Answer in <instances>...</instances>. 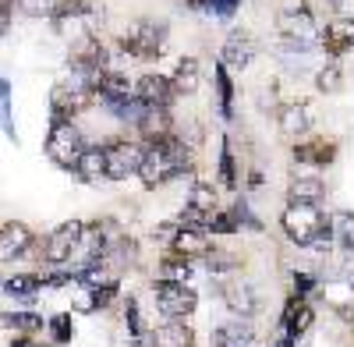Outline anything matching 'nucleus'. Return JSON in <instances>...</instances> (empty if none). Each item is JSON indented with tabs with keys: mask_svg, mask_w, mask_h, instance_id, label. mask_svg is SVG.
<instances>
[{
	"mask_svg": "<svg viewBox=\"0 0 354 347\" xmlns=\"http://www.w3.org/2000/svg\"><path fill=\"white\" fill-rule=\"evenodd\" d=\"M46 330H50L53 344H68V340L75 337V326H71V315H53V319L46 323Z\"/></svg>",
	"mask_w": 354,
	"mask_h": 347,
	"instance_id": "nucleus-36",
	"label": "nucleus"
},
{
	"mask_svg": "<svg viewBox=\"0 0 354 347\" xmlns=\"http://www.w3.org/2000/svg\"><path fill=\"white\" fill-rule=\"evenodd\" d=\"M287 198H290V206H319L326 198V181L315 178V174H301V178L290 181Z\"/></svg>",
	"mask_w": 354,
	"mask_h": 347,
	"instance_id": "nucleus-12",
	"label": "nucleus"
},
{
	"mask_svg": "<svg viewBox=\"0 0 354 347\" xmlns=\"http://www.w3.org/2000/svg\"><path fill=\"white\" fill-rule=\"evenodd\" d=\"M135 100L145 106V110H170L174 103V85L170 78L163 75H142L135 82Z\"/></svg>",
	"mask_w": 354,
	"mask_h": 347,
	"instance_id": "nucleus-9",
	"label": "nucleus"
},
{
	"mask_svg": "<svg viewBox=\"0 0 354 347\" xmlns=\"http://www.w3.org/2000/svg\"><path fill=\"white\" fill-rule=\"evenodd\" d=\"M153 298H156V308L167 315V319H188L198 305V294L192 291L188 283H160L153 287Z\"/></svg>",
	"mask_w": 354,
	"mask_h": 347,
	"instance_id": "nucleus-6",
	"label": "nucleus"
},
{
	"mask_svg": "<svg viewBox=\"0 0 354 347\" xmlns=\"http://www.w3.org/2000/svg\"><path fill=\"white\" fill-rule=\"evenodd\" d=\"M188 276H192V266L181 255H170L160 263V283H188Z\"/></svg>",
	"mask_w": 354,
	"mask_h": 347,
	"instance_id": "nucleus-28",
	"label": "nucleus"
},
{
	"mask_svg": "<svg viewBox=\"0 0 354 347\" xmlns=\"http://www.w3.org/2000/svg\"><path fill=\"white\" fill-rule=\"evenodd\" d=\"M15 4H18L25 15H32V18H53L57 8H61L64 0H15Z\"/></svg>",
	"mask_w": 354,
	"mask_h": 347,
	"instance_id": "nucleus-33",
	"label": "nucleus"
},
{
	"mask_svg": "<svg viewBox=\"0 0 354 347\" xmlns=\"http://www.w3.org/2000/svg\"><path fill=\"white\" fill-rule=\"evenodd\" d=\"M330 234L340 248H347L354 255V213H333L330 216Z\"/></svg>",
	"mask_w": 354,
	"mask_h": 347,
	"instance_id": "nucleus-27",
	"label": "nucleus"
},
{
	"mask_svg": "<svg viewBox=\"0 0 354 347\" xmlns=\"http://www.w3.org/2000/svg\"><path fill=\"white\" fill-rule=\"evenodd\" d=\"M213 78H216V89H220V110H223V118H230V113H234V85H230L227 68L220 64V68L213 71Z\"/></svg>",
	"mask_w": 354,
	"mask_h": 347,
	"instance_id": "nucleus-31",
	"label": "nucleus"
},
{
	"mask_svg": "<svg viewBox=\"0 0 354 347\" xmlns=\"http://www.w3.org/2000/svg\"><path fill=\"white\" fill-rule=\"evenodd\" d=\"M351 323H354V319H351Z\"/></svg>",
	"mask_w": 354,
	"mask_h": 347,
	"instance_id": "nucleus-44",
	"label": "nucleus"
},
{
	"mask_svg": "<svg viewBox=\"0 0 354 347\" xmlns=\"http://www.w3.org/2000/svg\"><path fill=\"white\" fill-rule=\"evenodd\" d=\"M322 298L330 308H337L344 319H354V283L351 280H333L322 287Z\"/></svg>",
	"mask_w": 354,
	"mask_h": 347,
	"instance_id": "nucleus-20",
	"label": "nucleus"
},
{
	"mask_svg": "<svg viewBox=\"0 0 354 347\" xmlns=\"http://www.w3.org/2000/svg\"><path fill=\"white\" fill-rule=\"evenodd\" d=\"M135 128L142 131L145 142H163L174 135V118H170V110H142Z\"/></svg>",
	"mask_w": 354,
	"mask_h": 347,
	"instance_id": "nucleus-16",
	"label": "nucleus"
},
{
	"mask_svg": "<svg viewBox=\"0 0 354 347\" xmlns=\"http://www.w3.org/2000/svg\"><path fill=\"white\" fill-rule=\"evenodd\" d=\"M340 82H344V71H340L337 61H326V64H322V71L315 75L319 93H337V89H340Z\"/></svg>",
	"mask_w": 354,
	"mask_h": 347,
	"instance_id": "nucleus-30",
	"label": "nucleus"
},
{
	"mask_svg": "<svg viewBox=\"0 0 354 347\" xmlns=\"http://www.w3.org/2000/svg\"><path fill=\"white\" fill-rule=\"evenodd\" d=\"M322 46H326L330 57L351 53L354 50V18H333L322 32Z\"/></svg>",
	"mask_w": 354,
	"mask_h": 347,
	"instance_id": "nucleus-14",
	"label": "nucleus"
},
{
	"mask_svg": "<svg viewBox=\"0 0 354 347\" xmlns=\"http://www.w3.org/2000/svg\"><path fill=\"white\" fill-rule=\"evenodd\" d=\"M312 319H315V312H312V308L301 301V305H298V308H294V312L287 315V319H283V330H287V337H290V340H294V337H301V333L312 326Z\"/></svg>",
	"mask_w": 354,
	"mask_h": 347,
	"instance_id": "nucleus-29",
	"label": "nucleus"
},
{
	"mask_svg": "<svg viewBox=\"0 0 354 347\" xmlns=\"http://www.w3.org/2000/svg\"><path fill=\"white\" fill-rule=\"evenodd\" d=\"M181 227V223H177ZM170 248H174V255H181V259H205L213 252V238H209V230H192V227H181L177 230V238L170 241Z\"/></svg>",
	"mask_w": 354,
	"mask_h": 347,
	"instance_id": "nucleus-11",
	"label": "nucleus"
},
{
	"mask_svg": "<svg viewBox=\"0 0 354 347\" xmlns=\"http://www.w3.org/2000/svg\"><path fill=\"white\" fill-rule=\"evenodd\" d=\"M82 230H85L82 220H68V223H61V227H57L53 234L43 241V259H46L50 266L71 263L75 252H78V245H82Z\"/></svg>",
	"mask_w": 354,
	"mask_h": 347,
	"instance_id": "nucleus-5",
	"label": "nucleus"
},
{
	"mask_svg": "<svg viewBox=\"0 0 354 347\" xmlns=\"http://www.w3.org/2000/svg\"><path fill=\"white\" fill-rule=\"evenodd\" d=\"M213 347H255V333L248 323H223L213 330Z\"/></svg>",
	"mask_w": 354,
	"mask_h": 347,
	"instance_id": "nucleus-21",
	"label": "nucleus"
},
{
	"mask_svg": "<svg viewBox=\"0 0 354 347\" xmlns=\"http://www.w3.org/2000/svg\"><path fill=\"white\" fill-rule=\"evenodd\" d=\"M177 230H181V227H177V220H174V223H163V227H156V238L170 245V241L177 238Z\"/></svg>",
	"mask_w": 354,
	"mask_h": 347,
	"instance_id": "nucleus-39",
	"label": "nucleus"
},
{
	"mask_svg": "<svg viewBox=\"0 0 354 347\" xmlns=\"http://www.w3.org/2000/svg\"><path fill=\"white\" fill-rule=\"evenodd\" d=\"M11 347H43V344H36L32 337H15V344Z\"/></svg>",
	"mask_w": 354,
	"mask_h": 347,
	"instance_id": "nucleus-40",
	"label": "nucleus"
},
{
	"mask_svg": "<svg viewBox=\"0 0 354 347\" xmlns=\"http://www.w3.org/2000/svg\"><path fill=\"white\" fill-rule=\"evenodd\" d=\"M277 121H280V131H283L287 138H298V135H305V131L312 128V110H308L305 103H287V106L277 113Z\"/></svg>",
	"mask_w": 354,
	"mask_h": 347,
	"instance_id": "nucleus-18",
	"label": "nucleus"
},
{
	"mask_svg": "<svg viewBox=\"0 0 354 347\" xmlns=\"http://www.w3.org/2000/svg\"><path fill=\"white\" fill-rule=\"evenodd\" d=\"M220 181H223V188H238V170H234V153H230L227 138L220 146Z\"/></svg>",
	"mask_w": 354,
	"mask_h": 347,
	"instance_id": "nucleus-34",
	"label": "nucleus"
},
{
	"mask_svg": "<svg viewBox=\"0 0 354 347\" xmlns=\"http://www.w3.org/2000/svg\"><path fill=\"white\" fill-rule=\"evenodd\" d=\"M192 163V149L185 146L181 138H163V142H145L142 146V167H138V178L145 188H160L170 178L185 174V167Z\"/></svg>",
	"mask_w": 354,
	"mask_h": 347,
	"instance_id": "nucleus-1",
	"label": "nucleus"
},
{
	"mask_svg": "<svg viewBox=\"0 0 354 347\" xmlns=\"http://www.w3.org/2000/svg\"><path fill=\"white\" fill-rule=\"evenodd\" d=\"M8 25H11V15H8V11H0V36L8 32Z\"/></svg>",
	"mask_w": 354,
	"mask_h": 347,
	"instance_id": "nucleus-41",
	"label": "nucleus"
},
{
	"mask_svg": "<svg viewBox=\"0 0 354 347\" xmlns=\"http://www.w3.org/2000/svg\"><path fill=\"white\" fill-rule=\"evenodd\" d=\"M170 85H174V96H192L198 89V61L195 57H181V61H177Z\"/></svg>",
	"mask_w": 354,
	"mask_h": 347,
	"instance_id": "nucleus-22",
	"label": "nucleus"
},
{
	"mask_svg": "<svg viewBox=\"0 0 354 347\" xmlns=\"http://www.w3.org/2000/svg\"><path fill=\"white\" fill-rule=\"evenodd\" d=\"M32 230H28L25 223H4L0 227V263H15V259H21L28 248H32Z\"/></svg>",
	"mask_w": 354,
	"mask_h": 347,
	"instance_id": "nucleus-10",
	"label": "nucleus"
},
{
	"mask_svg": "<svg viewBox=\"0 0 354 347\" xmlns=\"http://www.w3.org/2000/svg\"><path fill=\"white\" fill-rule=\"evenodd\" d=\"M277 347H294V340H290V337H283V340H280Z\"/></svg>",
	"mask_w": 354,
	"mask_h": 347,
	"instance_id": "nucleus-43",
	"label": "nucleus"
},
{
	"mask_svg": "<svg viewBox=\"0 0 354 347\" xmlns=\"http://www.w3.org/2000/svg\"><path fill=\"white\" fill-rule=\"evenodd\" d=\"M0 128H4V135L15 138V118H11V82L0 78Z\"/></svg>",
	"mask_w": 354,
	"mask_h": 347,
	"instance_id": "nucleus-32",
	"label": "nucleus"
},
{
	"mask_svg": "<svg viewBox=\"0 0 354 347\" xmlns=\"http://www.w3.org/2000/svg\"><path fill=\"white\" fill-rule=\"evenodd\" d=\"M223 301H227L234 312H238V315H245V319L255 312V294H252V287H248V283H238V280L223 287Z\"/></svg>",
	"mask_w": 354,
	"mask_h": 347,
	"instance_id": "nucleus-25",
	"label": "nucleus"
},
{
	"mask_svg": "<svg viewBox=\"0 0 354 347\" xmlns=\"http://www.w3.org/2000/svg\"><path fill=\"white\" fill-rule=\"evenodd\" d=\"M188 209H195L205 220H213V213H216V188L205 185V181H195L192 195H188Z\"/></svg>",
	"mask_w": 354,
	"mask_h": 347,
	"instance_id": "nucleus-24",
	"label": "nucleus"
},
{
	"mask_svg": "<svg viewBox=\"0 0 354 347\" xmlns=\"http://www.w3.org/2000/svg\"><path fill=\"white\" fill-rule=\"evenodd\" d=\"M188 4L195 11H209V15H220V18H230L234 11H238L241 0H188Z\"/></svg>",
	"mask_w": 354,
	"mask_h": 347,
	"instance_id": "nucleus-35",
	"label": "nucleus"
},
{
	"mask_svg": "<svg viewBox=\"0 0 354 347\" xmlns=\"http://www.w3.org/2000/svg\"><path fill=\"white\" fill-rule=\"evenodd\" d=\"M75 174H78L85 185H100V181H106V156H103V146H85V153H82Z\"/></svg>",
	"mask_w": 354,
	"mask_h": 347,
	"instance_id": "nucleus-19",
	"label": "nucleus"
},
{
	"mask_svg": "<svg viewBox=\"0 0 354 347\" xmlns=\"http://www.w3.org/2000/svg\"><path fill=\"white\" fill-rule=\"evenodd\" d=\"M124 319H128L131 333H142V315H138V301H135V298H128V312H124Z\"/></svg>",
	"mask_w": 354,
	"mask_h": 347,
	"instance_id": "nucleus-38",
	"label": "nucleus"
},
{
	"mask_svg": "<svg viewBox=\"0 0 354 347\" xmlns=\"http://www.w3.org/2000/svg\"><path fill=\"white\" fill-rule=\"evenodd\" d=\"M241 223H238V216H234V209H216L213 213V220H209V234H234Z\"/></svg>",
	"mask_w": 354,
	"mask_h": 347,
	"instance_id": "nucleus-37",
	"label": "nucleus"
},
{
	"mask_svg": "<svg viewBox=\"0 0 354 347\" xmlns=\"http://www.w3.org/2000/svg\"><path fill=\"white\" fill-rule=\"evenodd\" d=\"M103 156H106V178L110 181H128L142 167V146L138 142H128V138H117L110 146H103Z\"/></svg>",
	"mask_w": 354,
	"mask_h": 347,
	"instance_id": "nucleus-7",
	"label": "nucleus"
},
{
	"mask_svg": "<svg viewBox=\"0 0 354 347\" xmlns=\"http://www.w3.org/2000/svg\"><path fill=\"white\" fill-rule=\"evenodd\" d=\"M277 28H280V36L283 39H290L294 46H312V39H315V18H312V11L308 8H287V11H280L277 15Z\"/></svg>",
	"mask_w": 354,
	"mask_h": 347,
	"instance_id": "nucleus-8",
	"label": "nucleus"
},
{
	"mask_svg": "<svg viewBox=\"0 0 354 347\" xmlns=\"http://www.w3.org/2000/svg\"><path fill=\"white\" fill-rule=\"evenodd\" d=\"M149 344L153 347H195V333H192L188 323L174 319V323H163L160 330H153Z\"/></svg>",
	"mask_w": 354,
	"mask_h": 347,
	"instance_id": "nucleus-17",
	"label": "nucleus"
},
{
	"mask_svg": "<svg viewBox=\"0 0 354 347\" xmlns=\"http://www.w3.org/2000/svg\"><path fill=\"white\" fill-rule=\"evenodd\" d=\"M121 50L138 57V61H156L167 50V25L163 21H135L128 36L121 39Z\"/></svg>",
	"mask_w": 354,
	"mask_h": 347,
	"instance_id": "nucleus-4",
	"label": "nucleus"
},
{
	"mask_svg": "<svg viewBox=\"0 0 354 347\" xmlns=\"http://www.w3.org/2000/svg\"><path fill=\"white\" fill-rule=\"evenodd\" d=\"M11 8H15V0H0V11H8V15H11Z\"/></svg>",
	"mask_w": 354,
	"mask_h": 347,
	"instance_id": "nucleus-42",
	"label": "nucleus"
},
{
	"mask_svg": "<svg viewBox=\"0 0 354 347\" xmlns=\"http://www.w3.org/2000/svg\"><path fill=\"white\" fill-rule=\"evenodd\" d=\"M294 160H298V163H312V167H326V163L337 160V142H330V138L298 142V146H294Z\"/></svg>",
	"mask_w": 354,
	"mask_h": 347,
	"instance_id": "nucleus-15",
	"label": "nucleus"
},
{
	"mask_svg": "<svg viewBox=\"0 0 354 347\" xmlns=\"http://www.w3.org/2000/svg\"><path fill=\"white\" fill-rule=\"evenodd\" d=\"M82 153H85V138H82L75 121H64V124L50 128V135H46V156L61 170H75Z\"/></svg>",
	"mask_w": 354,
	"mask_h": 347,
	"instance_id": "nucleus-3",
	"label": "nucleus"
},
{
	"mask_svg": "<svg viewBox=\"0 0 354 347\" xmlns=\"http://www.w3.org/2000/svg\"><path fill=\"white\" fill-rule=\"evenodd\" d=\"M0 287L11 294V298H21V301H32L39 291H43V280L39 273H21V276H8V280H0Z\"/></svg>",
	"mask_w": 354,
	"mask_h": 347,
	"instance_id": "nucleus-23",
	"label": "nucleus"
},
{
	"mask_svg": "<svg viewBox=\"0 0 354 347\" xmlns=\"http://www.w3.org/2000/svg\"><path fill=\"white\" fill-rule=\"evenodd\" d=\"M0 326H4V330H15V333H21V337H32V333L43 330L46 323L39 319L36 312H4V315H0Z\"/></svg>",
	"mask_w": 354,
	"mask_h": 347,
	"instance_id": "nucleus-26",
	"label": "nucleus"
},
{
	"mask_svg": "<svg viewBox=\"0 0 354 347\" xmlns=\"http://www.w3.org/2000/svg\"><path fill=\"white\" fill-rule=\"evenodd\" d=\"M283 234L301 245V248H330L333 234H330V216H322L319 206H287L280 216Z\"/></svg>",
	"mask_w": 354,
	"mask_h": 347,
	"instance_id": "nucleus-2",
	"label": "nucleus"
},
{
	"mask_svg": "<svg viewBox=\"0 0 354 347\" xmlns=\"http://www.w3.org/2000/svg\"><path fill=\"white\" fill-rule=\"evenodd\" d=\"M255 53H259V46H255V39H252V36L234 32V36L223 43L220 64H223V68H248V64L255 61Z\"/></svg>",
	"mask_w": 354,
	"mask_h": 347,
	"instance_id": "nucleus-13",
	"label": "nucleus"
}]
</instances>
